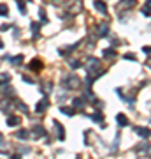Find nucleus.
Here are the masks:
<instances>
[{
	"instance_id": "obj_1",
	"label": "nucleus",
	"mask_w": 151,
	"mask_h": 159,
	"mask_svg": "<svg viewBox=\"0 0 151 159\" xmlns=\"http://www.w3.org/2000/svg\"><path fill=\"white\" fill-rule=\"evenodd\" d=\"M135 6V0H120L116 6V12L118 14H123L125 11H132Z\"/></svg>"
},
{
	"instance_id": "obj_2",
	"label": "nucleus",
	"mask_w": 151,
	"mask_h": 159,
	"mask_svg": "<svg viewBox=\"0 0 151 159\" xmlns=\"http://www.w3.org/2000/svg\"><path fill=\"white\" fill-rule=\"evenodd\" d=\"M79 78L74 74V76H65V78L62 80V87L63 89H78L79 87Z\"/></svg>"
},
{
	"instance_id": "obj_3",
	"label": "nucleus",
	"mask_w": 151,
	"mask_h": 159,
	"mask_svg": "<svg viewBox=\"0 0 151 159\" xmlns=\"http://www.w3.org/2000/svg\"><path fill=\"white\" fill-rule=\"evenodd\" d=\"M48 106H49L48 99H40V101L37 102V106H35V111H37V113H44L46 110H48Z\"/></svg>"
},
{
	"instance_id": "obj_4",
	"label": "nucleus",
	"mask_w": 151,
	"mask_h": 159,
	"mask_svg": "<svg viewBox=\"0 0 151 159\" xmlns=\"http://www.w3.org/2000/svg\"><path fill=\"white\" fill-rule=\"evenodd\" d=\"M72 108L74 110H83L84 108V99L83 97H76L72 101Z\"/></svg>"
},
{
	"instance_id": "obj_5",
	"label": "nucleus",
	"mask_w": 151,
	"mask_h": 159,
	"mask_svg": "<svg viewBox=\"0 0 151 159\" xmlns=\"http://www.w3.org/2000/svg\"><path fill=\"white\" fill-rule=\"evenodd\" d=\"M53 124H55V127L58 129V138H60V140H65V129H63V125L60 124L58 120H55Z\"/></svg>"
},
{
	"instance_id": "obj_6",
	"label": "nucleus",
	"mask_w": 151,
	"mask_h": 159,
	"mask_svg": "<svg viewBox=\"0 0 151 159\" xmlns=\"http://www.w3.org/2000/svg\"><path fill=\"white\" fill-rule=\"evenodd\" d=\"M134 131L139 134V136H142V138L149 136V129H148V127H139V125H137V127H134Z\"/></svg>"
},
{
	"instance_id": "obj_7",
	"label": "nucleus",
	"mask_w": 151,
	"mask_h": 159,
	"mask_svg": "<svg viewBox=\"0 0 151 159\" xmlns=\"http://www.w3.org/2000/svg\"><path fill=\"white\" fill-rule=\"evenodd\" d=\"M107 32H109V25H107V23L99 25V35H100V37H107Z\"/></svg>"
},
{
	"instance_id": "obj_8",
	"label": "nucleus",
	"mask_w": 151,
	"mask_h": 159,
	"mask_svg": "<svg viewBox=\"0 0 151 159\" xmlns=\"http://www.w3.org/2000/svg\"><path fill=\"white\" fill-rule=\"evenodd\" d=\"M102 57H104V58H112V57H116V50H114V48H107V50L102 51Z\"/></svg>"
},
{
	"instance_id": "obj_9",
	"label": "nucleus",
	"mask_w": 151,
	"mask_h": 159,
	"mask_svg": "<svg viewBox=\"0 0 151 159\" xmlns=\"http://www.w3.org/2000/svg\"><path fill=\"white\" fill-rule=\"evenodd\" d=\"M95 9L99 12H102V14H106V12H107V7H106V4H104L102 0H97V2H95Z\"/></svg>"
},
{
	"instance_id": "obj_10",
	"label": "nucleus",
	"mask_w": 151,
	"mask_h": 159,
	"mask_svg": "<svg viewBox=\"0 0 151 159\" xmlns=\"http://www.w3.org/2000/svg\"><path fill=\"white\" fill-rule=\"evenodd\" d=\"M116 122H118L120 125H121V127L128 125V120H127V117H125L123 113H118V115H116Z\"/></svg>"
},
{
	"instance_id": "obj_11",
	"label": "nucleus",
	"mask_w": 151,
	"mask_h": 159,
	"mask_svg": "<svg viewBox=\"0 0 151 159\" xmlns=\"http://www.w3.org/2000/svg\"><path fill=\"white\" fill-rule=\"evenodd\" d=\"M0 110H2V111H6V113H9V111L12 110V104H9V101L4 99V101H0Z\"/></svg>"
},
{
	"instance_id": "obj_12",
	"label": "nucleus",
	"mask_w": 151,
	"mask_h": 159,
	"mask_svg": "<svg viewBox=\"0 0 151 159\" xmlns=\"http://www.w3.org/2000/svg\"><path fill=\"white\" fill-rule=\"evenodd\" d=\"M30 30L34 32V37H39V30H40V25L37 21H32L30 23Z\"/></svg>"
},
{
	"instance_id": "obj_13",
	"label": "nucleus",
	"mask_w": 151,
	"mask_h": 159,
	"mask_svg": "<svg viewBox=\"0 0 151 159\" xmlns=\"http://www.w3.org/2000/svg\"><path fill=\"white\" fill-rule=\"evenodd\" d=\"M90 119L93 120V122H99V124H102V122H104V115H102L100 111H95L93 115H90Z\"/></svg>"
},
{
	"instance_id": "obj_14",
	"label": "nucleus",
	"mask_w": 151,
	"mask_h": 159,
	"mask_svg": "<svg viewBox=\"0 0 151 159\" xmlns=\"http://www.w3.org/2000/svg\"><path fill=\"white\" fill-rule=\"evenodd\" d=\"M19 122H21V119H19V117H14V115L7 119V125H11V127H14V125H19Z\"/></svg>"
},
{
	"instance_id": "obj_15",
	"label": "nucleus",
	"mask_w": 151,
	"mask_h": 159,
	"mask_svg": "<svg viewBox=\"0 0 151 159\" xmlns=\"http://www.w3.org/2000/svg\"><path fill=\"white\" fill-rule=\"evenodd\" d=\"M16 138H19V140H28V138H30V133H28L27 129H19L16 133Z\"/></svg>"
},
{
	"instance_id": "obj_16",
	"label": "nucleus",
	"mask_w": 151,
	"mask_h": 159,
	"mask_svg": "<svg viewBox=\"0 0 151 159\" xmlns=\"http://www.w3.org/2000/svg\"><path fill=\"white\" fill-rule=\"evenodd\" d=\"M28 67H30V69H34V71H40V69H42V62L35 58V60H32V64H30Z\"/></svg>"
},
{
	"instance_id": "obj_17",
	"label": "nucleus",
	"mask_w": 151,
	"mask_h": 159,
	"mask_svg": "<svg viewBox=\"0 0 151 159\" xmlns=\"http://www.w3.org/2000/svg\"><path fill=\"white\" fill-rule=\"evenodd\" d=\"M32 131L35 133V136H37V138H39V136H44V133H46V129L42 127V125H35Z\"/></svg>"
},
{
	"instance_id": "obj_18",
	"label": "nucleus",
	"mask_w": 151,
	"mask_h": 159,
	"mask_svg": "<svg viewBox=\"0 0 151 159\" xmlns=\"http://www.w3.org/2000/svg\"><path fill=\"white\" fill-rule=\"evenodd\" d=\"M9 60H11V64H14V66H19V64L23 62V55H18V57H9Z\"/></svg>"
},
{
	"instance_id": "obj_19",
	"label": "nucleus",
	"mask_w": 151,
	"mask_h": 159,
	"mask_svg": "<svg viewBox=\"0 0 151 159\" xmlns=\"http://www.w3.org/2000/svg\"><path fill=\"white\" fill-rule=\"evenodd\" d=\"M60 111H62V113H65V115H70V117L76 113V110H74V108H65V106H62V108H60Z\"/></svg>"
},
{
	"instance_id": "obj_20",
	"label": "nucleus",
	"mask_w": 151,
	"mask_h": 159,
	"mask_svg": "<svg viewBox=\"0 0 151 159\" xmlns=\"http://www.w3.org/2000/svg\"><path fill=\"white\" fill-rule=\"evenodd\" d=\"M142 14L146 18H149V0H146V6L142 7Z\"/></svg>"
},
{
	"instance_id": "obj_21",
	"label": "nucleus",
	"mask_w": 151,
	"mask_h": 159,
	"mask_svg": "<svg viewBox=\"0 0 151 159\" xmlns=\"http://www.w3.org/2000/svg\"><path fill=\"white\" fill-rule=\"evenodd\" d=\"M0 14H2V16H7V14H9V7H7L6 4H0Z\"/></svg>"
},
{
	"instance_id": "obj_22",
	"label": "nucleus",
	"mask_w": 151,
	"mask_h": 159,
	"mask_svg": "<svg viewBox=\"0 0 151 159\" xmlns=\"http://www.w3.org/2000/svg\"><path fill=\"white\" fill-rule=\"evenodd\" d=\"M69 66H70L72 69H79V67H81V62H78V60H70Z\"/></svg>"
},
{
	"instance_id": "obj_23",
	"label": "nucleus",
	"mask_w": 151,
	"mask_h": 159,
	"mask_svg": "<svg viewBox=\"0 0 151 159\" xmlns=\"http://www.w3.org/2000/svg\"><path fill=\"white\" fill-rule=\"evenodd\" d=\"M18 9H19L21 14H27V9H25V4H23V2H18Z\"/></svg>"
},
{
	"instance_id": "obj_24",
	"label": "nucleus",
	"mask_w": 151,
	"mask_h": 159,
	"mask_svg": "<svg viewBox=\"0 0 151 159\" xmlns=\"http://www.w3.org/2000/svg\"><path fill=\"white\" fill-rule=\"evenodd\" d=\"M14 106H18V108L21 110V111H25V113H27V111H28V108H27V106H25V104H23V102H16Z\"/></svg>"
},
{
	"instance_id": "obj_25",
	"label": "nucleus",
	"mask_w": 151,
	"mask_h": 159,
	"mask_svg": "<svg viewBox=\"0 0 151 159\" xmlns=\"http://www.w3.org/2000/svg\"><path fill=\"white\" fill-rule=\"evenodd\" d=\"M125 60H135V55H132V53H125Z\"/></svg>"
},
{
	"instance_id": "obj_26",
	"label": "nucleus",
	"mask_w": 151,
	"mask_h": 159,
	"mask_svg": "<svg viewBox=\"0 0 151 159\" xmlns=\"http://www.w3.org/2000/svg\"><path fill=\"white\" fill-rule=\"evenodd\" d=\"M23 81H27V83H35V80L28 78V76H23Z\"/></svg>"
},
{
	"instance_id": "obj_27",
	"label": "nucleus",
	"mask_w": 151,
	"mask_h": 159,
	"mask_svg": "<svg viewBox=\"0 0 151 159\" xmlns=\"http://www.w3.org/2000/svg\"><path fill=\"white\" fill-rule=\"evenodd\" d=\"M40 18H42V21H48V16H46V12L40 9Z\"/></svg>"
},
{
	"instance_id": "obj_28",
	"label": "nucleus",
	"mask_w": 151,
	"mask_h": 159,
	"mask_svg": "<svg viewBox=\"0 0 151 159\" xmlns=\"http://www.w3.org/2000/svg\"><path fill=\"white\" fill-rule=\"evenodd\" d=\"M11 159H21V156H11Z\"/></svg>"
},
{
	"instance_id": "obj_29",
	"label": "nucleus",
	"mask_w": 151,
	"mask_h": 159,
	"mask_svg": "<svg viewBox=\"0 0 151 159\" xmlns=\"http://www.w3.org/2000/svg\"><path fill=\"white\" fill-rule=\"evenodd\" d=\"M2 143H4V136H2V134H0V145H2Z\"/></svg>"
},
{
	"instance_id": "obj_30",
	"label": "nucleus",
	"mask_w": 151,
	"mask_h": 159,
	"mask_svg": "<svg viewBox=\"0 0 151 159\" xmlns=\"http://www.w3.org/2000/svg\"><path fill=\"white\" fill-rule=\"evenodd\" d=\"M2 48H4V43H2V39H0V50H2Z\"/></svg>"
},
{
	"instance_id": "obj_31",
	"label": "nucleus",
	"mask_w": 151,
	"mask_h": 159,
	"mask_svg": "<svg viewBox=\"0 0 151 159\" xmlns=\"http://www.w3.org/2000/svg\"><path fill=\"white\" fill-rule=\"evenodd\" d=\"M76 159H81V157H76Z\"/></svg>"
}]
</instances>
